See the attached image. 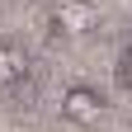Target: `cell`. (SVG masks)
I'll return each instance as SVG.
<instances>
[{"label": "cell", "instance_id": "cell-1", "mask_svg": "<svg viewBox=\"0 0 132 132\" xmlns=\"http://www.w3.org/2000/svg\"><path fill=\"white\" fill-rule=\"evenodd\" d=\"M61 118L76 123V127H94L104 118V94L94 85H66L61 90Z\"/></svg>", "mask_w": 132, "mask_h": 132}, {"label": "cell", "instance_id": "cell-2", "mask_svg": "<svg viewBox=\"0 0 132 132\" xmlns=\"http://www.w3.org/2000/svg\"><path fill=\"white\" fill-rule=\"evenodd\" d=\"M52 28L66 33V38H85V33L99 28V10L90 5V0H61V5L52 10Z\"/></svg>", "mask_w": 132, "mask_h": 132}, {"label": "cell", "instance_id": "cell-3", "mask_svg": "<svg viewBox=\"0 0 132 132\" xmlns=\"http://www.w3.org/2000/svg\"><path fill=\"white\" fill-rule=\"evenodd\" d=\"M28 76V52L24 47H14V43H0V85H19V80Z\"/></svg>", "mask_w": 132, "mask_h": 132}, {"label": "cell", "instance_id": "cell-4", "mask_svg": "<svg viewBox=\"0 0 132 132\" xmlns=\"http://www.w3.org/2000/svg\"><path fill=\"white\" fill-rule=\"evenodd\" d=\"M113 80H118V90H132V43L118 52V61H113Z\"/></svg>", "mask_w": 132, "mask_h": 132}]
</instances>
